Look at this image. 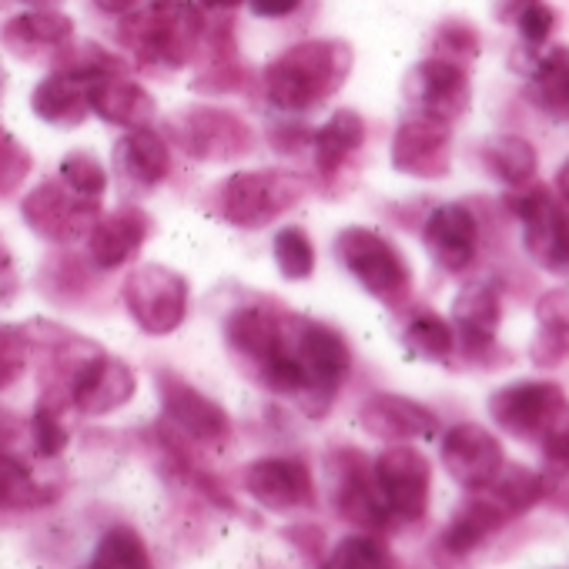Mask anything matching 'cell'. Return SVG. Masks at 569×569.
<instances>
[{"label": "cell", "instance_id": "60d3db41", "mask_svg": "<svg viewBox=\"0 0 569 569\" xmlns=\"http://www.w3.org/2000/svg\"><path fill=\"white\" fill-rule=\"evenodd\" d=\"M432 48H436L439 58H452V61L466 64V61H472L479 54V31L472 24L459 21V18L442 21L436 28V34H432Z\"/></svg>", "mask_w": 569, "mask_h": 569}, {"label": "cell", "instance_id": "816d5d0a", "mask_svg": "<svg viewBox=\"0 0 569 569\" xmlns=\"http://www.w3.org/2000/svg\"><path fill=\"white\" fill-rule=\"evenodd\" d=\"M204 8H218V11H228V8H238L244 4V0H201Z\"/></svg>", "mask_w": 569, "mask_h": 569}, {"label": "cell", "instance_id": "681fc988", "mask_svg": "<svg viewBox=\"0 0 569 569\" xmlns=\"http://www.w3.org/2000/svg\"><path fill=\"white\" fill-rule=\"evenodd\" d=\"M91 4L101 11V14H108V18H124V14H131V11H138L144 0H91Z\"/></svg>", "mask_w": 569, "mask_h": 569}, {"label": "cell", "instance_id": "83f0119b", "mask_svg": "<svg viewBox=\"0 0 569 569\" xmlns=\"http://www.w3.org/2000/svg\"><path fill=\"white\" fill-rule=\"evenodd\" d=\"M224 339L251 369H258L281 339V312L261 306L234 309L224 322Z\"/></svg>", "mask_w": 569, "mask_h": 569}, {"label": "cell", "instance_id": "484cf974", "mask_svg": "<svg viewBox=\"0 0 569 569\" xmlns=\"http://www.w3.org/2000/svg\"><path fill=\"white\" fill-rule=\"evenodd\" d=\"M506 522H512L482 489L479 492H472V499H466L459 509H456V516L449 519V526H446V532H442V549L449 552V556H469V552H476L486 539H492L496 532H502L506 529Z\"/></svg>", "mask_w": 569, "mask_h": 569}, {"label": "cell", "instance_id": "2e32d148", "mask_svg": "<svg viewBox=\"0 0 569 569\" xmlns=\"http://www.w3.org/2000/svg\"><path fill=\"white\" fill-rule=\"evenodd\" d=\"M138 392L131 366L94 349L91 359H81L71 372V399L84 416H111L124 409Z\"/></svg>", "mask_w": 569, "mask_h": 569}, {"label": "cell", "instance_id": "b9f144b4", "mask_svg": "<svg viewBox=\"0 0 569 569\" xmlns=\"http://www.w3.org/2000/svg\"><path fill=\"white\" fill-rule=\"evenodd\" d=\"M31 436H34L38 456H44V459L61 456L68 449V426L61 419V409L51 402H41L34 419H31Z\"/></svg>", "mask_w": 569, "mask_h": 569}, {"label": "cell", "instance_id": "52a82bcc", "mask_svg": "<svg viewBox=\"0 0 569 569\" xmlns=\"http://www.w3.org/2000/svg\"><path fill=\"white\" fill-rule=\"evenodd\" d=\"M188 299V278L168 264H138L124 281V306L148 336H171L181 329Z\"/></svg>", "mask_w": 569, "mask_h": 569}, {"label": "cell", "instance_id": "4316f807", "mask_svg": "<svg viewBox=\"0 0 569 569\" xmlns=\"http://www.w3.org/2000/svg\"><path fill=\"white\" fill-rule=\"evenodd\" d=\"M536 339L529 359L539 369H556L569 359V289H549L536 302Z\"/></svg>", "mask_w": 569, "mask_h": 569}, {"label": "cell", "instance_id": "d4e9b609", "mask_svg": "<svg viewBox=\"0 0 569 569\" xmlns=\"http://www.w3.org/2000/svg\"><path fill=\"white\" fill-rule=\"evenodd\" d=\"M91 111L101 121L131 131V128L151 124L154 114H158V104L138 81H128V78L114 74V78H101V81L91 84Z\"/></svg>", "mask_w": 569, "mask_h": 569}, {"label": "cell", "instance_id": "8fae6325", "mask_svg": "<svg viewBox=\"0 0 569 569\" xmlns=\"http://www.w3.org/2000/svg\"><path fill=\"white\" fill-rule=\"evenodd\" d=\"M171 134L194 161H234L254 148L248 121L224 108H188L171 121Z\"/></svg>", "mask_w": 569, "mask_h": 569}, {"label": "cell", "instance_id": "e0dca14e", "mask_svg": "<svg viewBox=\"0 0 569 569\" xmlns=\"http://www.w3.org/2000/svg\"><path fill=\"white\" fill-rule=\"evenodd\" d=\"M244 489H248V496L258 506H264L271 512H289V509L316 502L312 472L296 456H264V459H254L244 469Z\"/></svg>", "mask_w": 569, "mask_h": 569}, {"label": "cell", "instance_id": "836d02e7", "mask_svg": "<svg viewBox=\"0 0 569 569\" xmlns=\"http://www.w3.org/2000/svg\"><path fill=\"white\" fill-rule=\"evenodd\" d=\"M402 342H406V349H409L416 359H426V362H449V356L456 352V329H452L442 316L422 309L419 316L409 319V326H406V332H402Z\"/></svg>", "mask_w": 569, "mask_h": 569}, {"label": "cell", "instance_id": "ac0fdd59", "mask_svg": "<svg viewBox=\"0 0 569 569\" xmlns=\"http://www.w3.org/2000/svg\"><path fill=\"white\" fill-rule=\"evenodd\" d=\"M422 244L446 274L469 271L479 254V221L472 208L459 201L439 204L422 224Z\"/></svg>", "mask_w": 569, "mask_h": 569}, {"label": "cell", "instance_id": "f5cc1de1", "mask_svg": "<svg viewBox=\"0 0 569 569\" xmlns=\"http://www.w3.org/2000/svg\"><path fill=\"white\" fill-rule=\"evenodd\" d=\"M24 4H28V8H58L61 0H24Z\"/></svg>", "mask_w": 569, "mask_h": 569}, {"label": "cell", "instance_id": "f1b7e54d", "mask_svg": "<svg viewBox=\"0 0 569 569\" xmlns=\"http://www.w3.org/2000/svg\"><path fill=\"white\" fill-rule=\"evenodd\" d=\"M74 38V21L54 8H34L21 18H11L0 28V41H4L14 54L31 58L38 48H61Z\"/></svg>", "mask_w": 569, "mask_h": 569}, {"label": "cell", "instance_id": "1f68e13d", "mask_svg": "<svg viewBox=\"0 0 569 569\" xmlns=\"http://www.w3.org/2000/svg\"><path fill=\"white\" fill-rule=\"evenodd\" d=\"M479 492V489H476ZM482 492L509 516V519H519L522 512H529L532 506H539L549 492V482L542 472L536 469H526L519 462H502L499 472L492 476L489 486H482Z\"/></svg>", "mask_w": 569, "mask_h": 569}, {"label": "cell", "instance_id": "6da1fadb", "mask_svg": "<svg viewBox=\"0 0 569 569\" xmlns=\"http://www.w3.org/2000/svg\"><path fill=\"white\" fill-rule=\"evenodd\" d=\"M352 64H356V54L346 41L292 44L268 64L264 98L271 108L284 114H306L346 88Z\"/></svg>", "mask_w": 569, "mask_h": 569}, {"label": "cell", "instance_id": "e575fe53", "mask_svg": "<svg viewBox=\"0 0 569 569\" xmlns=\"http://www.w3.org/2000/svg\"><path fill=\"white\" fill-rule=\"evenodd\" d=\"M326 566L332 569H379V566H396V556L389 549V542L376 532H352L346 536L329 556Z\"/></svg>", "mask_w": 569, "mask_h": 569}, {"label": "cell", "instance_id": "f35d334b", "mask_svg": "<svg viewBox=\"0 0 569 569\" xmlns=\"http://www.w3.org/2000/svg\"><path fill=\"white\" fill-rule=\"evenodd\" d=\"M61 181L84 198H101L108 191V168L91 151H74L61 161Z\"/></svg>", "mask_w": 569, "mask_h": 569}, {"label": "cell", "instance_id": "4fadbf2b", "mask_svg": "<svg viewBox=\"0 0 569 569\" xmlns=\"http://www.w3.org/2000/svg\"><path fill=\"white\" fill-rule=\"evenodd\" d=\"M21 214L41 238L71 244L94 228V221L101 218V208H98V198H84L64 181H44L24 198Z\"/></svg>", "mask_w": 569, "mask_h": 569}, {"label": "cell", "instance_id": "d6986e66", "mask_svg": "<svg viewBox=\"0 0 569 569\" xmlns=\"http://www.w3.org/2000/svg\"><path fill=\"white\" fill-rule=\"evenodd\" d=\"M502 462V446L486 426L459 422L442 436V466L466 492L489 486Z\"/></svg>", "mask_w": 569, "mask_h": 569}, {"label": "cell", "instance_id": "7dc6e473", "mask_svg": "<svg viewBox=\"0 0 569 569\" xmlns=\"http://www.w3.org/2000/svg\"><path fill=\"white\" fill-rule=\"evenodd\" d=\"M14 289H18V278H14L11 251H8L4 241H0V302H11Z\"/></svg>", "mask_w": 569, "mask_h": 569}, {"label": "cell", "instance_id": "c3c4849f", "mask_svg": "<svg viewBox=\"0 0 569 569\" xmlns=\"http://www.w3.org/2000/svg\"><path fill=\"white\" fill-rule=\"evenodd\" d=\"M529 4H536V0H496V4H492V14H496L499 24H512Z\"/></svg>", "mask_w": 569, "mask_h": 569}, {"label": "cell", "instance_id": "74e56055", "mask_svg": "<svg viewBox=\"0 0 569 569\" xmlns=\"http://www.w3.org/2000/svg\"><path fill=\"white\" fill-rule=\"evenodd\" d=\"M41 502H48V492L34 482L31 469L0 452V509H34Z\"/></svg>", "mask_w": 569, "mask_h": 569}, {"label": "cell", "instance_id": "277c9868", "mask_svg": "<svg viewBox=\"0 0 569 569\" xmlns=\"http://www.w3.org/2000/svg\"><path fill=\"white\" fill-rule=\"evenodd\" d=\"M336 254H339L342 268L382 306L399 309L412 296V271H409L402 251L386 234L352 224V228L339 231Z\"/></svg>", "mask_w": 569, "mask_h": 569}, {"label": "cell", "instance_id": "3957f363", "mask_svg": "<svg viewBox=\"0 0 569 569\" xmlns=\"http://www.w3.org/2000/svg\"><path fill=\"white\" fill-rule=\"evenodd\" d=\"M281 349L289 352L309 382V416H322L352 372V349L346 336L326 322L281 316Z\"/></svg>", "mask_w": 569, "mask_h": 569}, {"label": "cell", "instance_id": "ee69618b", "mask_svg": "<svg viewBox=\"0 0 569 569\" xmlns=\"http://www.w3.org/2000/svg\"><path fill=\"white\" fill-rule=\"evenodd\" d=\"M24 372V342L14 329H0V389H8Z\"/></svg>", "mask_w": 569, "mask_h": 569}, {"label": "cell", "instance_id": "4dcf8cb0", "mask_svg": "<svg viewBox=\"0 0 569 569\" xmlns=\"http://www.w3.org/2000/svg\"><path fill=\"white\" fill-rule=\"evenodd\" d=\"M522 74H529L526 98L549 118L569 121V48L539 54Z\"/></svg>", "mask_w": 569, "mask_h": 569}, {"label": "cell", "instance_id": "8992f818", "mask_svg": "<svg viewBox=\"0 0 569 569\" xmlns=\"http://www.w3.org/2000/svg\"><path fill=\"white\" fill-rule=\"evenodd\" d=\"M306 198V184L292 171H238L221 188V214L228 224L258 231L292 211Z\"/></svg>", "mask_w": 569, "mask_h": 569}, {"label": "cell", "instance_id": "7c38bea8", "mask_svg": "<svg viewBox=\"0 0 569 569\" xmlns=\"http://www.w3.org/2000/svg\"><path fill=\"white\" fill-rule=\"evenodd\" d=\"M329 466V482H332V502L339 509V516L359 529L369 532H382L392 522V512L376 486L372 476V462L362 452L352 449H339L326 459Z\"/></svg>", "mask_w": 569, "mask_h": 569}, {"label": "cell", "instance_id": "603a6c76", "mask_svg": "<svg viewBox=\"0 0 569 569\" xmlns=\"http://www.w3.org/2000/svg\"><path fill=\"white\" fill-rule=\"evenodd\" d=\"M114 171L131 184V188H154L168 178L171 171V148L168 141L144 128H131L118 144H114Z\"/></svg>", "mask_w": 569, "mask_h": 569}, {"label": "cell", "instance_id": "f6af8a7d", "mask_svg": "<svg viewBox=\"0 0 569 569\" xmlns=\"http://www.w3.org/2000/svg\"><path fill=\"white\" fill-rule=\"evenodd\" d=\"M542 452H546V459H552L556 466H566V469H569V419H566V416L542 436Z\"/></svg>", "mask_w": 569, "mask_h": 569}, {"label": "cell", "instance_id": "9a60e30c", "mask_svg": "<svg viewBox=\"0 0 569 569\" xmlns=\"http://www.w3.org/2000/svg\"><path fill=\"white\" fill-rule=\"evenodd\" d=\"M158 389H161V406H164L168 422L178 426L188 439L218 446V449L228 442L231 419L214 399H208L201 389H194L174 372H158Z\"/></svg>", "mask_w": 569, "mask_h": 569}, {"label": "cell", "instance_id": "ab89813d", "mask_svg": "<svg viewBox=\"0 0 569 569\" xmlns=\"http://www.w3.org/2000/svg\"><path fill=\"white\" fill-rule=\"evenodd\" d=\"M31 168H34L31 151L11 131L0 128V198L18 194L31 178Z\"/></svg>", "mask_w": 569, "mask_h": 569}, {"label": "cell", "instance_id": "f907efd6", "mask_svg": "<svg viewBox=\"0 0 569 569\" xmlns=\"http://www.w3.org/2000/svg\"><path fill=\"white\" fill-rule=\"evenodd\" d=\"M556 198H562L566 204H569V158L559 164V171H556Z\"/></svg>", "mask_w": 569, "mask_h": 569}, {"label": "cell", "instance_id": "d6a6232c", "mask_svg": "<svg viewBox=\"0 0 569 569\" xmlns=\"http://www.w3.org/2000/svg\"><path fill=\"white\" fill-rule=\"evenodd\" d=\"M482 164L496 181L509 188H522L536 178L539 154L532 141H526L522 134H496L482 144Z\"/></svg>", "mask_w": 569, "mask_h": 569}, {"label": "cell", "instance_id": "5bb4252c", "mask_svg": "<svg viewBox=\"0 0 569 569\" xmlns=\"http://www.w3.org/2000/svg\"><path fill=\"white\" fill-rule=\"evenodd\" d=\"M392 168L419 181H439L452 168V124L426 114L406 118L392 134Z\"/></svg>", "mask_w": 569, "mask_h": 569}, {"label": "cell", "instance_id": "ba28073f", "mask_svg": "<svg viewBox=\"0 0 569 569\" xmlns=\"http://www.w3.org/2000/svg\"><path fill=\"white\" fill-rule=\"evenodd\" d=\"M569 412L566 392L546 379H519L489 396L492 422L522 442H542V436Z\"/></svg>", "mask_w": 569, "mask_h": 569}, {"label": "cell", "instance_id": "7a4b0ae2", "mask_svg": "<svg viewBox=\"0 0 569 569\" xmlns=\"http://www.w3.org/2000/svg\"><path fill=\"white\" fill-rule=\"evenodd\" d=\"M118 38L138 54L148 74H171L194 58L204 38V18L191 0H144L138 11L121 18Z\"/></svg>", "mask_w": 569, "mask_h": 569}, {"label": "cell", "instance_id": "7bdbcfd3", "mask_svg": "<svg viewBox=\"0 0 569 569\" xmlns=\"http://www.w3.org/2000/svg\"><path fill=\"white\" fill-rule=\"evenodd\" d=\"M512 24H516L519 38H522V48L539 51V48H546V41L552 38L556 11H552V8H546L542 0H536V4H529V8L512 21Z\"/></svg>", "mask_w": 569, "mask_h": 569}, {"label": "cell", "instance_id": "30bf717a", "mask_svg": "<svg viewBox=\"0 0 569 569\" xmlns=\"http://www.w3.org/2000/svg\"><path fill=\"white\" fill-rule=\"evenodd\" d=\"M376 486L392 512V519L419 522L432 496V466L426 452L406 442H389V449L372 462Z\"/></svg>", "mask_w": 569, "mask_h": 569}, {"label": "cell", "instance_id": "7402d4cb", "mask_svg": "<svg viewBox=\"0 0 569 569\" xmlns=\"http://www.w3.org/2000/svg\"><path fill=\"white\" fill-rule=\"evenodd\" d=\"M148 234H151V218L141 208H118L98 218L94 228L88 231V258L98 268L114 271L141 251Z\"/></svg>", "mask_w": 569, "mask_h": 569}, {"label": "cell", "instance_id": "bcb514c9", "mask_svg": "<svg viewBox=\"0 0 569 569\" xmlns=\"http://www.w3.org/2000/svg\"><path fill=\"white\" fill-rule=\"evenodd\" d=\"M302 8V0H248V11L254 18H268V21H278V18H289Z\"/></svg>", "mask_w": 569, "mask_h": 569}, {"label": "cell", "instance_id": "cb8c5ba5", "mask_svg": "<svg viewBox=\"0 0 569 569\" xmlns=\"http://www.w3.org/2000/svg\"><path fill=\"white\" fill-rule=\"evenodd\" d=\"M91 84L88 78L54 71L34 88L31 111L54 128H78L91 114Z\"/></svg>", "mask_w": 569, "mask_h": 569}, {"label": "cell", "instance_id": "5b68a950", "mask_svg": "<svg viewBox=\"0 0 569 569\" xmlns=\"http://www.w3.org/2000/svg\"><path fill=\"white\" fill-rule=\"evenodd\" d=\"M506 208L522 221L526 254L549 274L569 278V204L546 184H522L506 198Z\"/></svg>", "mask_w": 569, "mask_h": 569}, {"label": "cell", "instance_id": "ffe728a7", "mask_svg": "<svg viewBox=\"0 0 569 569\" xmlns=\"http://www.w3.org/2000/svg\"><path fill=\"white\" fill-rule=\"evenodd\" d=\"M359 426L382 442H412V439H432L439 432V419L429 406L396 396V392H379L366 399L359 412Z\"/></svg>", "mask_w": 569, "mask_h": 569}, {"label": "cell", "instance_id": "f546056e", "mask_svg": "<svg viewBox=\"0 0 569 569\" xmlns=\"http://www.w3.org/2000/svg\"><path fill=\"white\" fill-rule=\"evenodd\" d=\"M366 144V121L352 108H339L316 134H312V151H316V168L322 178H332L342 171V164Z\"/></svg>", "mask_w": 569, "mask_h": 569}, {"label": "cell", "instance_id": "d590c367", "mask_svg": "<svg viewBox=\"0 0 569 569\" xmlns=\"http://www.w3.org/2000/svg\"><path fill=\"white\" fill-rule=\"evenodd\" d=\"M148 546L144 539L131 529V526H114L101 536V542L94 546L91 566L94 569H138L148 566Z\"/></svg>", "mask_w": 569, "mask_h": 569}, {"label": "cell", "instance_id": "9c48e42d", "mask_svg": "<svg viewBox=\"0 0 569 569\" xmlns=\"http://www.w3.org/2000/svg\"><path fill=\"white\" fill-rule=\"evenodd\" d=\"M402 94L412 114H426V118L452 124L472 104V81H469L466 64L432 54L406 74Z\"/></svg>", "mask_w": 569, "mask_h": 569}, {"label": "cell", "instance_id": "db71d44e", "mask_svg": "<svg viewBox=\"0 0 569 569\" xmlns=\"http://www.w3.org/2000/svg\"><path fill=\"white\" fill-rule=\"evenodd\" d=\"M4 84H8V78H4V68H0V91H4Z\"/></svg>", "mask_w": 569, "mask_h": 569}, {"label": "cell", "instance_id": "8d00e7d4", "mask_svg": "<svg viewBox=\"0 0 569 569\" xmlns=\"http://www.w3.org/2000/svg\"><path fill=\"white\" fill-rule=\"evenodd\" d=\"M274 264L289 281H302L316 271V244L302 228H281L271 238Z\"/></svg>", "mask_w": 569, "mask_h": 569}, {"label": "cell", "instance_id": "44dd1931", "mask_svg": "<svg viewBox=\"0 0 569 569\" xmlns=\"http://www.w3.org/2000/svg\"><path fill=\"white\" fill-rule=\"evenodd\" d=\"M499 322H502V302H499V292L492 281L466 284V289L456 296L452 329H456V342H462L469 359H479L496 349Z\"/></svg>", "mask_w": 569, "mask_h": 569}]
</instances>
